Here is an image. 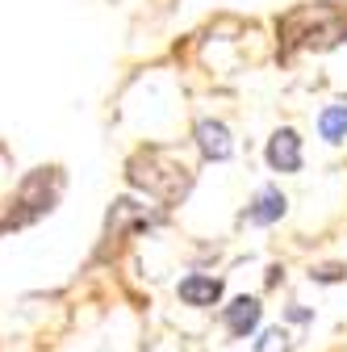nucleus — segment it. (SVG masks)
I'll return each mask as SVG.
<instances>
[{
  "label": "nucleus",
  "instance_id": "obj_6",
  "mask_svg": "<svg viewBox=\"0 0 347 352\" xmlns=\"http://www.w3.org/2000/svg\"><path fill=\"white\" fill-rule=\"evenodd\" d=\"M193 135H197V147H201V155H205V160H218V164H222V160H230L235 143H230V130H226L222 122L201 118Z\"/></svg>",
  "mask_w": 347,
  "mask_h": 352
},
{
  "label": "nucleus",
  "instance_id": "obj_2",
  "mask_svg": "<svg viewBox=\"0 0 347 352\" xmlns=\"http://www.w3.org/2000/svg\"><path fill=\"white\" fill-rule=\"evenodd\" d=\"M125 181L143 193H151V197H159L163 206H176L193 189V168L167 147H143L139 155H130Z\"/></svg>",
  "mask_w": 347,
  "mask_h": 352
},
{
  "label": "nucleus",
  "instance_id": "obj_4",
  "mask_svg": "<svg viewBox=\"0 0 347 352\" xmlns=\"http://www.w3.org/2000/svg\"><path fill=\"white\" fill-rule=\"evenodd\" d=\"M222 277H209V273H193V277H184L180 285H176V294H180V302L184 306H197V311H209V306H218L222 302Z\"/></svg>",
  "mask_w": 347,
  "mask_h": 352
},
{
  "label": "nucleus",
  "instance_id": "obj_11",
  "mask_svg": "<svg viewBox=\"0 0 347 352\" xmlns=\"http://www.w3.org/2000/svg\"><path fill=\"white\" fill-rule=\"evenodd\" d=\"M314 277H318V281H339V277H343V269H339V264H326V269H318Z\"/></svg>",
  "mask_w": 347,
  "mask_h": 352
},
{
  "label": "nucleus",
  "instance_id": "obj_3",
  "mask_svg": "<svg viewBox=\"0 0 347 352\" xmlns=\"http://www.w3.org/2000/svg\"><path fill=\"white\" fill-rule=\"evenodd\" d=\"M285 210H289V197L276 185H264V189L251 197V206L243 210V223H251V227H272V223H280V218H285Z\"/></svg>",
  "mask_w": 347,
  "mask_h": 352
},
{
  "label": "nucleus",
  "instance_id": "obj_10",
  "mask_svg": "<svg viewBox=\"0 0 347 352\" xmlns=\"http://www.w3.org/2000/svg\"><path fill=\"white\" fill-rule=\"evenodd\" d=\"M293 344H289V331L285 327H268L264 336L255 340V352H289Z\"/></svg>",
  "mask_w": 347,
  "mask_h": 352
},
{
  "label": "nucleus",
  "instance_id": "obj_1",
  "mask_svg": "<svg viewBox=\"0 0 347 352\" xmlns=\"http://www.w3.org/2000/svg\"><path fill=\"white\" fill-rule=\"evenodd\" d=\"M280 34V59L297 51H331L347 38V9L343 5H301L276 21Z\"/></svg>",
  "mask_w": 347,
  "mask_h": 352
},
{
  "label": "nucleus",
  "instance_id": "obj_7",
  "mask_svg": "<svg viewBox=\"0 0 347 352\" xmlns=\"http://www.w3.org/2000/svg\"><path fill=\"white\" fill-rule=\"evenodd\" d=\"M259 315H264V306H259L255 298H235L230 306H222V323L230 327V336H239V340H247L255 327H259Z\"/></svg>",
  "mask_w": 347,
  "mask_h": 352
},
{
  "label": "nucleus",
  "instance_id": "obj_8",
  "mask_svg": "<svg viewBox=\"0 0 347 352\" xmlns=\"http://www.w3.org/2000/svg\"><path fill=\"white\" fill-rule=\"evenodd\" d=\"M155 223H159V214H147L134 197H117L113 210H109V218H105L109 235H121L125 227H155Z\"/></svg>",
  "mask_w": 347,
  "mask_h": 352
},
{
  "label": "nucleus",
  "instance_id": "obj_5",
  "mask_svg": "<svg viewBox=\"0 0 347 352\" xmlns=\"http://www.w3.org/2000/svg\"><path fill=\"white\" fill-rule=\"evenodd\" d=\"M264 160H268V168L272 172H297L301 168V139H297V130H276V135L268 139V147H264Z\"/></svg>",
  "mask_w": 347,
  "mask_h": 352
},
{
  "label": "nucleus",
  "instance_id": "obj_9",
  "mask_svg": "<svg viewBox=\"0 0 347 352\" xmlns=\"http://www.w3.org/2000/svg\"><path fill=\"white\" fill-rule=\"evenodd\" d=\"M318 135L326 143H343L347 139V105H326L318 118Z\"/></svg>",
  "mask_w": 347,
  "mask_h": 352
}]
</instances>
